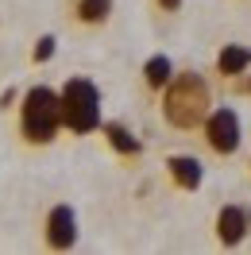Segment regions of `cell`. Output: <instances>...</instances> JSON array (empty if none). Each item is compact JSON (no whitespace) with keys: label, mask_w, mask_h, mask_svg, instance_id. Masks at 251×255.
Listing matches in <instances>:
<instances>
[{"label":"cell","mask_w":251,"mask_h":255,"mask_svg":"<svg viewBox=\"0 0 251 255\" xmlns=\"http://www.w3.org/2000/svg\"><path fill=\"white\" fill-rule=\"evenodd\" d=\"M197 131H201V143L209 147V155H217V159H232L244 147V120L232 105H213V112L201 120Z\"/></svg>","instance_id":"obj_4"},{"label":"cell","mask_w":251,"mask_h":255,"mask_svg":"<svg viewBox=\"0 0 251 255\" xmlns=\"http://www.w3.org/2000/svg\"><path fill=\"white\" fill-rule=\"evenodd\" d=\"M182 4H186V0H155V8L162 12V16H178V12H182Z\"/></svg>","instance_id":"obj_13"},{"label":"cell","mask_w":251,"mask_h":255,"mask_svg":"<svg viewBox=\"0 0 251 255\" xmlns=\"http://www.w3.org/2000/svg\"><path fill=\"white\" fill-rule=\"evenodd\" d=\"M248 70H251V47H244V43H224L217 50V58H213V74L220 81H236Z\"/></svg>","instance_id":"obj_9"},{"label":"cell","mask_w":251,"mask_h":255,"mask_svg":"<svg viewBox=\"0 0 251 255\" xmlns=\"http://www.w3.org/2000/svg\"><path fill=\"white\" fill-rule=\"evenodd\" d=\"M213 85L201 70H178L170 78V85L158 93V112L162 124L174 131H197L201 120L213 112Z\"/></svg>","instance_id":"obj_1"},{"label":"cell","mask_w":251,"mask_h":255,"mask_svg":"<svg viewBox=\"0 0 251 255\" xmlns=\"http://www.w3.org/2000/svg\"><path fill=\"white\" fill-rule=\"evenodd\" d=\"M213 232H217L220 248H240L251 236V205H240V201L220 205L217 221H213Z\"/></svg>","instance_id":"obj_6"},{"label":"cell","mask_w":251,"mask_h":255,"mask_svg":"<svg viewBox=\"0 0 251 255\" xmlns=\"http://www.w3.org/2000/svg\"><path fill=\"white\" fill-rule=\"evenodd\" d=\"M12 101H16V89H8V93H0V109H8Z\"/></svg>","instance_id":"obj_15"},{"label":"cell","mask_w":251,"mask_h":255,"mask_svg":"<svg viewBox=\"0 0 251 255\" xmlns=\"http://www.w3.org/2000/svg\"><path fill=\"white\" fill-rule=\"evenodd\" d=\"M78 209L70 205V201H58V205L47 209V217H43V244H47V252H70V248H78Z\"/></svg>","instance_id":"obj_5"},{"label":"cell","mask_w":251,"mask_h":255,"mask_svg":"<svg viewBox=\"0 0 251 255\" xmlns=\"http://www.w3.org/2000/svg\"><path fill=\"white\" fill-rule=\"evenodd\" d=\"M116 12V0H70V19L85 27V31H97L105 27Z\"/></svg>","instance_id":"obj_10"},{"label":"cell","mask_w":251,"mask_h":255,"mask_svg":"<svg viewBox=\"0 0 251 255\" xmlns=\"http://www.w3.org/2000/svg\"><path fill=\"white\" fill-rule=\"evenodd\" d=\"M143 85H147V93H162V89H166V85H170V78L174 74H178V66H174V58L170 54H151V58H147V62H143Z\"/></svg>","instance_id":"obj_11"},{"label":"cell","mask_w":251,"mask_h":255,"mask_svg":"<svg viewBox=\"0 0 251 255\" xmlns=\"http://www.w3.org/2000/svg\"><path fill=\"white\" fill-rule=\"evenodd\" d=\"M166 178H170V186L174 190H182V193H197L205 186V166L197 155H166Z\"/></svg>","instance_id":"obj_7"},{"label":"cell","mask_w":251,"mask_h":255,"mask_svg":"<svg viewBox=\"0 0 251 255\" xmlns=\"http://www.w3.org/2000/svg\"><path fill=\"white\" fill-rule=\"evenodd\" d=\"M232 89H236L240 97H251V70L244 74V78H236V81H232Z\"/></svg>","instance_id":"obj_14"},{"label":"cell","mask_w":251,"mask_h":255,"mask_svg":"<svg viewBox=\"0 0 251 255\" xmlns=\"http://www.w3.org/2000/svg\"><path fill=\"white\" fill-rule=\"evenodd\" d=\"M58 97H62V128L74 135V139H85L101 131L105 124V112H101V89H97L93 78H66L58 85Z\"/></svg>","instance_id":"obj_3"},{"label":"cell","mask_w":251,"mask_h":255,"mask_svg":"<svg viewBox=\"0 0 251 255\" xmlns=\"http://www.w3.org/2000/svg\"><path fill=\"white\" fill-rule=\"evenodd\" d=\"M101 135H105L109 151H112V155H120L124 162L143 159V139L124 124V120H105V124H101Z\"/></svg>","instance_id":"obj_8"},{"label":"cell","mask_w":251,"mask_h":255,"mask_svg":"<svg viewBox=\"0 0 251 255\" xmlns=\"http://www.w3.org/2000/svg\"><path fill=\"white\" fill-rule=\"evenodd\" d=\"M16 124H19V139L27 147H50L62 135V97L54 85L47 81H35L23 89L16 105Z\"/></svg>","instance_id":"obj_2"},{"label":"cell","mask_w":251,"mask_h":255,"mask_svg":"<svg viewBox=\"0 0 251 255\" xmlns=\"http://www.w3.org/2000/svg\"><path fill=\"white\" fill-rule=\"evenodd\" d=\"M54 54H58V39H54V35H39L35 47H31V62L43 66V62H50Z\"/></svg>","instance_id":"obj_12"}]
</instances>
